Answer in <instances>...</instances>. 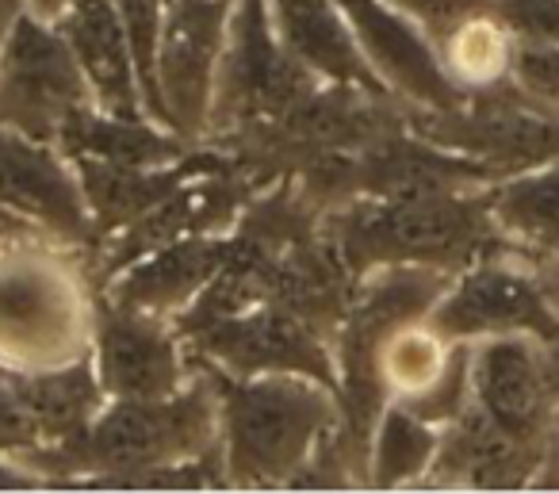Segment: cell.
Segmentation results:
<instances>
[{"label": "cell", "instance_id": "obj_1", "mask_svg": "<svg viewBox=\"0 0 559 494\" xmlns=\"http://www.w3.org/2000/svg\"><path fill=\"white\" fill-rule=\"evenodd\" d=\"M195 364V361H192ZM218 452V387L203 364L180 391L162 399H108L81 433L20 456V468H47L93 483L127 486L139 471Z\"/></svg>", "mask_w": 559, "mask_h": 494}, {"label": "cell", "instance_id": "obj_2", "mask_svg": "<svg viewBox=\"0 0 559 494\" xmlns=\"http://www.w3.org/2000/svg\"><path fill=\"white\" fill-rule=\"evenodd\" d=\"M322 231L357 277L383 264L464 272L467 264L510 249L490 215V188L421 200L349 196L322 211Z\"/></svg>", "mask_w": 559, "mask_h": 494}, {"label": "cell", "instance_id": "obj_3", "mask_svg": "<svg viewBox=\"0 0 559 494\" xmlns=\"http://www.w3.org/2000/svg\"><path fill=\"white\" fill-rule=\"evenodd\" d=\"M207 372L218 387V452L226 483L292 486L322 440L342 425L337 387L319 379H230L215 368Z\"/></svg>", "mask_w": 559, "mask_h": 494}, {"label": "cell", "instance_id": "obj_4", "mask_svg": "<svg viewBox=\"0 0 559 494\" xmlns=\"http://www.w3.org/2000/svg\"><path fill=\"white\" fill-rule=\"evenodd\" d=\"M62 242L16 231L0 242V372H39L93 353L96 295Z\"/></svg>", "mask_w": 559, "mask_h": 494}, {"label": "cell", "instance_id": "obj_5", "mask_svg": "<svg viewBox=\"0 0 559 494\" xmlns=\"http://www.w3.org/2000/svg\"><path fill=\"white\" fill-rule=\"evenodd\" d=\"M314 85L319 78L280 43L269 0H234L207 134L238 139L280 124Z\"/></svg>", "mask_w": 559, "mask_h": 494}, {"label": "cell", "instance_id": "obj_6", "mask_svg": "<svg viewBox=\"0 0 559 494\" xmlns=\"http://www.w3.org/2000/svg\"><path fill=\"white\" fill-rule=\"evenodd\" d=\"M180 338L188 341L195 364H207L230 379L307 376L337 387L334 341L280 303H253L238 315L211 318Z\"/></svg>", "mask_w": 559, "mask_h": 494}, {"label": "cell", "instance_id": "obj_7", "mask_svg": "<svg viewBox=\"0 0 559 494\" xmlns=\"http://www.w3.org/2000/svg\"><path fill=\"white\" fill-rule=\"evenodd\" d=\"M88 104L93 89L66 35L24 9L0 47V127L55 142L66 119Z\"/></svg>", "mask_w": 559, "mask_h": 494}, {"label": "cell", "instance_id": "obj_8", "mask_svg": "<svg viewBox=\"0 0 559 494\" xmlns=\"http://www.w3.org/2000/svg\"><path fill=\"white\" fill-rule=\"evenodd\" d=\"M406 127L437 146L490 165L498 177L559 162V116L521 101L513 85L472 93L449 111H406Z\"/></svg>", "mask_w": 559, "mask_h": 494}, {"label": "cell", "instance_id": "obj_9", "mask_svg": "<svg viewBox=\"0 0 559 494\" xmlns=\"http://www.w3.org/2000/svg\"><path fill=\"white\" fill-rule=\"evenodd\" d=\"M429 322L449 341L467 345L490 338H533L548 345L551 338H559V318L544 299L533 261L518 249L490 254L456 272Z\"/></svg>", "mask_w": 559, "mask_h": 494}, {"label": "cell", "instance_id": "obj_10", "mask_svg": "<svg viewBox=\"0 0 559 494\" xmlns=\"http://www.w3.org/2000/svg\"><path fill=\"white\" fill-rule=\"evenodd\" d=\"M234 0H169L157 47V104L162 124L180 139L200 142L211 131L218 66Z\"/></svg>", "mask_w": 559, "mask_h": 494}, {"label": "cell", "instance_id": "obj_11", "mask_svg": "<svg viewBox=\"0 0 559 494\" xmlns=\"http://www.w3.org/2000/svg\"><path fill=\"white\" fill-rule=\"evenodd\" d=\"M380 85L406 111H449L467 93L444 70L437 35L395 0H337Z\"/></svg>", "mask_w": 559, "mask_h": 494}, {"label": "cell", "instance_id": "obj_12", "mask_svg": "<svg viewBox=\"0 0 559 494\" xmlns=\"http://www.w3.org/2000/svg\"><path fill=\"white\" fill-rule=\"evenodd\" d=\"M0 211L70 249L96 246L78 165L58 142L0 127Z\"/></svg>", "mask_w": 559, "mask_h": 494}, {"label": "cell", "instance_id": "obj_13", "mask_svg": "<svg viewBox=\"0 0 559 494\" xmlns=\"http://www.w3.org/2000/svg\"><path fill=\"white\" fill-rule=\"evenodd\" d=\"M93 364L108 399H162L180 391L195 372L188 341L169 318L116 303L96 307Z\"/></svg>", "mask_w": 559, "mask_h": 494}, {"label": "cell", "instance_id": "obj_14", "mask_svg": "<svg viewBox=\"0 0 559 494\" xmlns=\"http://www.w3.org/2000/svg\"><path fill=\"white\" fill-rule=\"evenodd\" d=\"M472 402L502 430L551 448L559 440L544 345L533 338H490L472 345Z\"/></svg>", "mask_w": 559, "mask_h": 494}, {"label": "cell", "instance_id": "obj_15", "mask_svg": "<svg viewBox=\"0 0 559 494\" xmlns=\"http://www.w3.org/2000/svg\"><path fill=\"white\" fill-rule=\"evenodd\" d=\"M559 445V440H556ZM556 445L544 448L502 430L479 407H467L441 430V448L429 468V486H472V491H525L540 486Z\"/></svg>", "mask_w": 559, "mask_h": 494}, {"label": "cell", "instance_id": "obj_16", "mask_svg": "<svg viewBox=\"0 0 559 494\" xmlns=\"http://www.w3.org/2000/svg\"><path fill=\"white\" fill-rule=\"evenodd\" d=\"M230 231L226 234H188L154 254L139 257L123 272L104 284V303H116L142 315L169 318L177 326L180 315H188L195 299L211 287L218 269L230 257Z\"/></svg>", "mask_w": 559, "mask_h": 494}, {"label": "cell", "instance_id": "obj_17", "mask_svg": "<svg viewBox=\"0 0 559 494\" xmlns=\"http://www.w3.org/2000/svg\"><path fill=\"white\" fill-rule=\"evenodd\" d=\"M58 32L66 35L73 58H78L81 73L93 89L96 108L131 119L146 116L131 43H127L116 0H81L58 20Z\"/></svg>", "mask_w": 559, "mask_h": 494}, {"label": "cell", "instance_id": "obj_18", "mask_svg": "<svg viewBox=\"0 0 559 494\" xmlns=\"http://www.w3.org/2000/svg\"><path fill=\"white\" fill-rule=\"evenodd\" d=\"M269 12L280 43L319 81L388 93L360 55L357 35L337 0H269Z\"/></svg>", "mask_w": 559, "mask_h": 494}, {"label": "cell", "instance_id": "obj_19", "mask_svg": "<svg viewBox=\"0 0 559 494\" xmlns=\"http://www.w3.org/2000/svg\"><path fill=\"white\" fill-rule=\"evenodd\" d=\"M58 146L78 162H108V165H173L188 157V139L154 124L150 116H111V111L88 108L73 111L58 131Z\"/></svg>", "mask_w": 559, "mask_h": 494}, {"label": "cell", "instance_id": "obj_20", "mask_svg": "<svg viewBox=\"0 0 559 494\" xmlns=\"http://www.w3.org/2000/svg\"><path fill=\"white\" fill-rule=\"evenodd\" d=\"M490 215L506 246L528 261H559V162L490 185Z\"/></svg>", "mask_w": 559, "mask_h": 494}, {"label": "cell", "instance_id": "obj_21", "mask_svg": "<svg viewBox=\"0 0 559 494\" xmlns=\"http://www.w3.org/2000/svg\"><path fill=\"white\" fill-rule=\"evenodd\" d=\"M4 376L12 379L24 407L32 410L35 425L43 433V445H55V440L81 433L108 402V391L96 376L93 353L78 356L70 364H55V368L4 372Z\"/></svg>", "mask_w": 559, "mask_h": 494}, {"label": "cell", "instance_id": "obj_22", "mask_svg": "<svg viewBox=\"0 0 559 494\" xmlns=\"http://www.w3.org/2000/svg\"><path fill=\"white\" fill-rule=\"evenodd\" d=\"M437 47H441L449 78L456 81L467 96L510 85L518 35L498 16L495 4H490V9L467 12V16H460L452 27H444V32L437 35Z\"/></svg>", "mask_w": 559, "mask_h": 494}, {"label": "cell", "instance_id": "obj_23", "mask_svg": "<svg viewBox=\"0 0 559 494\" xmlns=\"http://www.w3.org/2000/svg\"><path fill=\"white\" fill-rule=\"evenodd\" d=\"M441 448V425L418 417L403 402H388L368 445V483L372 486H418Z\"/></svg>", "mask_w": 559, "mask_h": 494}, {"label": "cell", "instance_id": "obj_24", "mask_svg": "<svg viewBox=\"0 0 559 494\" xmlns=\"http://www.w3.org/2000/svg\"><path fill=\"white\" fill-rule=\"evenodd\" d=\"M456 341H449L429 318L391 330L376 349V376L391 402H414L444 376Z\"/></svg>", "mask_w": 559, "mask_h": 494}, {"label": "cell", "instance_id": "obj_25", "mask_svg": "<svg viewBox=\"0 0 559 494\" xmlns=\"http://www.w3.org/2000/svg\"><path fill=\"white\" fill-rule=\"evenodd\" d=\"M510 85L518 89L521 101H528L533 108L548 111V116H559V47L518 43Z\"/></svg>", "mask_w": 559, "mask_h": 494}, {"label": "cell", "instance_id": "obj_26", "mask_svg": "<svg viewBox=\"0 0 559 494\" xmlns=\"http://www.w3.org/2000/svg\"><path fill=\"white\" fill-rule=\"evenodd\" d=\"M43 445V433L35 425L32 410L24 407V399L16 395L12 379L0 372V460L16 463L24 452Z\"/></svg>", "mask_w": 559, "mask_h": 494}, {"label": "cell", "instance_id": "obj_27", "mask_svg": "<svg viewBox=\"0 0 559 494\" xmlns=\"http://www.w3.org/2000/svg\"><path fill=\"white\" fill-rule=\"evenodd\" d=\"M495 9L518 43L559 47V0H495Z\"/></svg>", "mask_w": 559, "mask_h": 494}, {"label": "cell", "instance_id": "obj_28", "mask_svg": "<svg viewBox=\"0 0 559 494\" xmlns=\"http://www.w3.org/2000/svg\"><path fill=\"white\" fill-rule=\"evenodd\" d=\"M536 280H540V292L544 299H548V307L556 310L559 318V261H536Z\"/></svg>", "mask_w": 559, "mask_h": 494}, {"label": "cell", "instance_id": "obj_29", "mask_svg": "<svg viewBox=\"0 0 559 494\" xmlns=\"http://www.w3.org/2000/svg\"><path fill=\"white\" fill-rule=\"evenodd\" d=\"M73 4H81V0H27V9H32L35 16L50 20V24H58V20H62Z\"/></svg>", "mask_w": 559, "mask_h": 494}, {"label": "cell", "instance_id": "obj_30", "mask_svg": "<svg viewBox=\"0 0 559 494\" xmlns=\"http://www.w3.org/2000/svg\"><path fill=\"white\" fill-rule=\"evenodd\" d=\"M544 364H548L551 395H556V417H559V338H551L548 345H544Z\"/></svg>", "mask_w": 559, "mask_h": 494}, {"label": "cell", "instance_id": "obj_31", "mask_svg": "<svg viewBox=\"0 0 559 494\" xmlns=\"http://www.w3.org/2000/svg\"><path fill=\"white\" fill-rule=\"evenodd\" d=\"M16 231H27V223H20V219H12V215H0V242L12 238Z\"/></svg>", "mask_w": 559, "mask_h": 494}]
</instances>
